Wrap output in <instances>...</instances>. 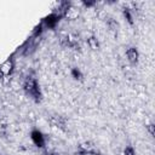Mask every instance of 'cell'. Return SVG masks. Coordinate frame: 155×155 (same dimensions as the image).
<instances>
[{
    "instance_id": "3",
    "label": "cell",
    "mask_w": 155,
    "mask_h": 155,
    "mask_svg": "<svg viewBox=\"0 0 155 155\" xmlns=\"http://www.w3.org/2000/svg\"><path fill=\"white\" fill-rule=\"evenodd\" d=\"M12 69H13V62H12V59H6L1 65H0V73L2 74V75H8L11 71H12Z\"/></svg>"
},
{
    "instance_id": "7",
    "label": "cell",
    "mask_w": 155,
    "mask_h": 155,
    "mask_svg": "<svg viewBox=\"0 0 155 155\" xmlns=\"http://www.w3.org/2000/svg\"><path fill=\"white\" fill-rule=\"evenodd\" d=\"M51 122L56 127H59V128H64V126H65V119H63L62 116H53L51 119Z\"/></svg>"
},
{
    "instance_id": "12",
    "label": "cell",
    "mask_w": 155,
    "mask_h": 155,
    "mask_svg": "<svg viewBox=\"0 0 155 155\" xmlns=\"http://www.w3.org/2000/svg\"><path fill=\"white\" fill-rule=\"evenodd\" d=\"M148 128H149V132H150V134L153 136V134H154V131H153V128H154V125H149V126H148Z\"/></svg>"
},
{
    "instance_id": "2",
    "label": "cell",
    "mask_w": 155,
    "mask_h": 155,
    "mask_svg": "<svg viewBox=\"0 0 155 155\" xmlns=\"http://www.w3.org/2000/svg\"><path fill=\"white\" fill-rule=\"evenodd\" d=\"M31 140L34 142V144H35L36 147H44L45 139H44V136L41 134L40 131L34 130V131L31 132Z\"/></svg>"
},
{
    "instance_id": "5",
    "label": "cell",
    "mask_w": 155,
    "mask_h": 155,
    "mask_svg": "<svg viewBox=\"0 0 155 155\" xmlns=\"http://www.w3.org/2000/svg\"><path fill=\"white\" fill-rule=\"evenodd\" d=\"M64 16H65L67 18H69V19H75V18H78V16H79V10H78L76 7H73V6L68 5V7H67L65 11H64Z\"/></svg>"
},
{
    "instance_id": "11",
    "label": "cell",
    "mask_w": 155,
    "mask_h": 155,
    "mask_svg": "<svg viewBox=\"0 0 155 155\" xmlns=\"http://www.w3.org/2000/svg\"><path fill=\"white\" fill-rule=\"evenodd\" d=\"M71 74H73V76H74L75 79H81V73H80L78 69H73V70H71Z\"/></svg>"
},
{
    "instance_id": "8",
    "label": "cell",
    "mask_w": 155,
    "mask_h": 155,
    "mask_svg": "<svg viewBox=\"0 0 155 155\" xmlns=\"http://www.w3.org/2000/svg\"><path fill=\"white\" fill-rule=\"evenodd\" d=\"M87 44H88V46H90L91 48H93V50L98 48V41H97V39H96L94 36H91V38L87 40Z\"/></svg>"
},
{
    "instance_id": "1",
    "label": "cell",
    "mask_w": 155,
    "mask_h": 155,
    "mask_svg": "<svg viewBox=\"0 0 155 155\" xmlns=\"http://www.w3.org/2000/svg\"><path fill=\"white\" fill-rule=\"evenodd\" d=\"M24 90L31 98H34L35 101H40L41 92H40L39 85L34 78H27V80L24 81Z\"/></svg>"
},
{
    "instance_id": "13",
    "label": "cell",
    "mask_w": 155,
    "mask_h": 155,
    "mask_svg": "<svg viewBox=\"0 0 155 155\" xmlns=\"http://www.w3.org/2000/svg\"><path fill=\"white\" fill-rule=\"evenodd\" d=\"M50 155H58V154H56V153H52V154H50Z\"/></svg>"
},
{
    "instance_id": "10",
    "label": "cell",
    "mask_w": 155,
    "mask_h": 155,
    "mask_svg": "<svg viewBox=\"0 0 155 155\" xmlns=\"http://www.w3.org/2000/svg\"><path fill=\"white\" fill-rule=\"evenodd\" d=\"M124 154H125V155H136V154H134V150H133V148H131V147H127V148L125 149Z\"/></svg>"
},
{
    "instance_id": "6",
    "label": "cell",
    "mask_w": 155,
    "mask_h": 155,
    "mask_svg": "<svg viewBox=\"0 0 155 155\" xmlns=\"http://www.w3.org/2000/svg\"><path fill=\"white\" fill-rule=\"evenodd\" d=\"M126 56L128 58V61L131 63H136L138 61V52L134 47H130L127 51H126Z\"/></svg>"
},
{
    "instance_id": "4",
    "label": "cell",
    "mask_w": 155,
    "mask_h": 155,
    "mask_svg": "<svg viewBox=\"0 0 155 155\" xmlns=\"http://www.w3.org/2000/svg\"><path fill=\"white\" fill-rule=\"evenodd\" d=\"M59 17H61V16H58V13H51V15H48V16L45 18L44 22H45L46 27H48V28H53V27L57 24Z\"/></svg>"
},
{
    "instance_id": "9",
    "label": "cell",
    "mask_w": 155,
    "mask_h": 155,
    "mask_svg": "<svg viewBox=\"0 0 155 155\" xmlns=\"http://www.w3.org/2000/svg\"><path fill=\"white\" fill-rule=\"evenodd\" d=\"M124 15H125V17L127 18V21H128L130 23H132V16H131V12H130L128 8H125V10H124Z\"/></svg>"
}]
</instances>
